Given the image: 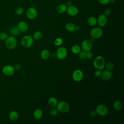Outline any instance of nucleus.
Returning a JSON list of instances; mask_svg holds the SVG:
<instances>
[{"mask_svg":"<svg viewBox=\"0 0 124 124\" xmlns=\"http://www.w3.org/2000/svg\"><path fill=\"white\" fill-rule=\"evenodd\" d=\"M24 12L23 8L21 6H17L15 9V12L17 15H21Z\"/></svg>","mask_w":124,"mask_h":124,"instance_id":"29","label":"nucleus"},{"mask_svg":"<svg viewBox=\"0 0 124 124\" xmlns=\"http://www.w3.org/2000/svg\"><path fill=\"white\" fill-rule=\"evenodd\" d=\"M10 32L13 36H16L18 35L20 31H19L17 26H14L10 29Z\"/></svg>","mask_w":124,"mask_h":124,"instance_id":"25","label":"nucleus"},{"mask_svg":"<svg viewBox=\"0 0 124 124\" xmlns=\"http://www.w3.org/2000/svg\"><path fill=\"white\" fill-rule=\"evenodd\" d=\"M52 57H56V53H52L51 54H50Z\"/></svg>","mask_w":124,"mask_h":124,"instance_id":"41","label":"nucleus"},{"mask_svg":"<svg viewBox=\"0 0 124 124\" xmlns=\"http://www.w3.org/2000/svg\"><path fill=\"white\" fill-rule=\"evenodd\" d=\"M67 55V50L63 46L59 47L56 52V57L59 60L64 59Z\"/></svg>","mask_w":124,"mask_h":124,"instance_id":"6","label":"nucleus"},{"mask_svg":"<svg viewBox=\"0 0 124 124\" xmlns=\"http://www.w3.org/2000/svg\"><path fill=\"white\" fill-rule=\"evenodd\" d=\"M81 48L85 51H90L93 47L92 43L89 40H83L81 44Z\"/></svg>","mask_w":124,"mask_h":124,"instance_id":"12","label":"nucleus"},{"mask_svg":"<svg viewBox=\"0 0 124 124\" xmlns=\"http://www.w3.org/2000/svg\"><path fill=\"white\" fill-rule=\"evenodd\" d=\"M18 117V113L15 110H12L9 113V118L11 121H13V122L16 121Z\"/></svg>","mask_w":124,"mask_h":124,"instance_id":"19","label":"nucleus"},{"mask_svg":"<svg viewBox=\"0 0 124 124\" xmlns=\"http://www.w3.org/2000/svg\"><path fill=\"white\" fill-rule=\"evenodd\" d=\"M72 52L75 54H78L81 50L80 47L77 45H74L71 47Z\"/></svg>","mask_w":124,"mask_h":124,"instance_id":"24","label":"nucleus"},{"mask_svg":"<svg viewBox=\"0 0 124 124\" xmlns=\"http://www.w3.org/2000/svg\"><path fill=\"white\" fill-rule=\"evenodd\" d=\"M65 29L69 32H73L75 31V25L72 22H68L65 25Z\"/></svg>","mask_w":124,"mask_h":124,"instance_id":"23","label":"nucleus"},{"mask_svg":"<svg viewBox=\"0 0 124 124\" xmlns=\"http://www.w3.org/2000/svg\"><path fill=\"white\" fill-rule=\"evenodd\" d=\"M5 41V45L9 49H14L17 45V40L14 36H8Z\"/></svg>","mask_w":124,"mask_h":124,"instance_id":"3","label":"nucleus"},{"mask_svg":"<svg viewBox=\"0 0 124 124\" xmlns=\"http://www.w3.org/2000/svg\"><path fill=\"white\" fill-rule=\"evenodd\" d=\"M43 37V34L40 31H36L33 35V39L35 40H39Z\"/></svg>","mask_w":124,"mask_h":124,"instance_id":"26","label":"nucleus"},{"mask_svg":"<svg viewBox=\"0 0 124 124\" xmlns=\"http://www.w3.org/2000/svg\"><path fill=\"white\" fill-rule=\"evenodd\" d=\"M86 53V59H91L93 58V53L90 51H85Z\"/></svg>","mask_w":124,"mask_h":124,"instance_id":"33","label":"nucleus"},{"mask_svg":"<svg viewBox=\"0 0 124 124\" xmlns=\"http://www.w3.org/2000/svg\"><path fill=\"white\" fill-rule=\"evenodd\" d=\"M105 59L101 56L96 57L93 60V65L96 69L102 70L105 66Z\"/></svg>","mask_w":124,"mask_h":124,"instance_id":"1","label":"nucleus"},{"mask_svg":"<svg viewBox=\"0 0 124 124\" xmlns=\"http://www.w3.org/2000/svg\"><path fill=\"white\" fill-rule=\"evenodd\" d=\"M95 111L97 114L101 116H105L108 114V109L107 107L104 104H99L98 105L96 108Z\"/></svg>","mask_w":124,"mask_h":124,"instance_id":"4","label":"nucleus"},{"mask_svg":"<svg viewBox=\"0 0 124 124\" xmlns=\"http://www.w3.org/2000/svg\"><path fill=\"white\" fill-rule=\"evenodd\" d=\"M111 14V10L109 8H106L104 11V14L106 16H109Z\"/></svg>","mask_w":124,"mask_h":124,"instance_id":"34","label":"nucleus"},{"mask_svg":"<svg viewBox=\"0 0 124 124\" xmlns=\"http://www.w3.org/2000/svg\"><path fill=\"white\" fill-rule=\"evenodd\" d=\"M101 71L100 70H98V69H96L95 70L94 72V76L96 77H99L100 76V74H101Z\"/></svg>","mask_w":124,"mask_h":124,"instance_id":"36","label":"nucleus"},{"mask_svg":"<svg viewBox=\"0 0 124 124\" xmlns=\"http://www.w3.org/2000/svg\"><path fill=\"white\" fill-rule=\"evenodd\" d=\"M58 104L57 99L54 97H50L48 100V104L52 108L56 107Z\"/></svg>","mask_w":124,"mask_h":124,"instance_id":"20","label":"nucleus"},{"mask_svg":"<svg viewBox=\"0 0 124 124\" xmlns=\"http://www.w3.org/2000/svg\"><path fill=\"white\" fill-rule=\"evenodd\" d=\"M113 107L116 110H120L122 108V103L120 100H116L113 103Z\"/></svg>","mask_w":124,"mask_h":124,"instance_id":"17","label":"nucleus"},{"mask_svg":"<svg viewBox=\"0 0 124 124\" xmlns=\"http://www.w3.org/2000/svg\"><path fill=\"white\" fill-rule=\"evenodd\" d=\"M59 111L57 109V108H55V107L52 108L49 111V114L50 115L54 116H56L58 113Z\"/></svg>","mask_w":124,"mask_h":124,"instance_id":"31","label":"nucleus"},{"mask_svg":"<svg viewBox=\"0 0 124 124\" xmlns=\"http://www.w3.org/2000/svg\"><path fill=\"white\" fill-rule=\"evenodd\" d=\"M78 54V57H79V58L80 59V60H86V53H85V51H84V50H82L79 52V53Z\"/></svg>","mask_w":124,"mask_h":124,"instance_id":"30","label":"nucleus"},{"mask_svg":"<svg viewBox=\"0 0 124 124\" xmlns=\"http://www.w3.org/2000/svg\"><path fill=\"white\" fill-rule=\"evenodd\" d=\"M56 108L59 112L65 113H67L69 111V106L65 102L60 101L58 102V104L56 106Z\"/></svg>","mask_w":124,"mask_h":124,"instance_id":"5","label":"nucleus"},{"mask_svg":"<svg viewBox=\"0 0 124 124\" xmlns=\"http://www.w3.org/2000/svg\"><path fill=\"white\" fill-rule=\"evenodd\" d=\"M87 23L90 26H94L97 24V18L94 16H90L87 19Z\"/></svg>","mask_w":124,"mask_h":124,"instance_id":"21","label":"nucleus"},{"mask_svg":"<svg viewBox=\"0 0 124 124\" xmlns=\"http://www.w3.org/2000/svg\"><path fill=\"white\" fill-rule=\"evenodd\" d=\"M105 67L106 70L109 71H111L113 68H114V65L111 62H107L106 64H105Z\"/></svg>","mask_w":124,"mask_h":124,"instance_id":"27","label":"nucleus"},{"mask_svg":"<svg viewBox=\"0 0 124 124\" xmlns=\"http://www.w3.org/2000/svg\"><path fill=\"white\" fill-rule=\"evenodd\" d=\"M107 23V17L104 14H100L97 18V23L100 27L105 26Z\"/></svg>","mask_w":124,"mask_h":124,"instance_id":"13","label":"nucleus"},{"mask_svg":"<svg viewBox=\"0 0 124 124\" xmlns=\"http://www.w3.org/2000/svg\"><path fill=\"white\" fill-rule=\"evenodd\" d=\"M80 29L79 27L78 26H75V31H79Z\"/></svg>","mask_w":124,"mask_h":124,"instance_id":"40","label":"nucleus"},{"mask_svg":"<svg viewBox=\"0 0 124 124\" xmlns=\"http://www.w3.org/2000/svg\"><path fill=\"white\" fill-rule=\"evenodd\" d=\"M66 9L67 6L65 4H61L57 7L56 11L59 14H63L66 12Z\"/></svg>","mask_w":124,"mask_h":124,"instance_id":"18","label":"nucleus"},{"mask_svg":"<svg viewBox=\"0 0 124 124\" xmlns=\"http://www.w3.org/2000/svg\"><path fill=\"white\" fill-rule=\"evenodd\" d=\"M102 5H106L109 3V0H97Z\"/></svg>","mask_w":124,"mask_h":124,"instance_id":"35","label":"nucleus"},{"mask_svg":"<svg viewBox=\"0 0 124 124\" xmlns=\"http://www.w3.org/2000/svg\"><path fill=\"white\" fill-rule=\"evenodd\" d=\"M66 12L67 14L71 16H76L78 12V9L77 7L74 5H71L67 7V9Z\"/></svg>","mask_w":124,"mask_h":124,"instance_id":"14","label":"nucleus"},{"mask_svg":"<svg viewBox=\"0 0 124 124\" xmlns=\"http://www.w3.org/2000/svg\"><path fill=\"white\" fill-rule=\"evenodd\" d=\"M103 34L102 29L99 27H94L90 31V35L92 38L96 39L100 38Z\"/></svg>","mask_w":124,"mask_h":124,"instance_id":"7","label":"nucleus"},{"mask_svg":"<svg viewBox=\"0 0 124 124\" xmlns=\"http://www.w3.org/2000/svg\"><path fill=\"white\" fill-rule=\"evenodd\" d=\"M13 67H14V69H15V70H19L21 68V65H20V64H18V63L15 64Z\"/></svg>","mask_w":124,"mask_h":124,"instance_id":"38","label":"nucleus"},{"mask_svg":"<svg viewBox=\"0 0 124 124\" xmlns=\"http://www.w3.org/2000/svg\"><path fill=\"white\" fill-rule=\"evenodd\" d=\"M18 29H19V31L20 32H24L27 31L28 30V24L23 21H20L17 26Z\"/></svg>","mask_w":124,"mask_h":124,"instance_id":"15","label":"nucleus"},{"mask_svg":"<svg viewBox=\"0 0 124 124\" xmlns=\"http://www.w3.org/2000/svg\"><path fill=\"white\" fill-rule=\"evenodd\" d=\"M15 70L13 66L11 65H4L2 69V73L6 76H12L15 73Z\"/></svg>","mask_w":124,"mask_h":124,"instance_id":"8","label":"nucleus"},{"mask_svg":"<svg viewBox=\"0 0 124 124\" xmlns=\"http://www.w3.org/2000/svg\"><path fill=\"white\" fill-rule=\"evenodd\" d=\"M8 35L7 33L4 32H1L0 33V40L2 41L5 40L8 37Z\"/></svg>","mask_w":124,"mask_h":124,"instance_id":"32","label":"nucleus"},{"mask_svg":"<svg viewBox=\"0 0 124 124\" xmlns=\"http://www.w3.org/2000/svg\"><path fill=\"white\" fill-rule=\"evenodd\" d=\"M96 115H97V113H96L95 110H92L90 112V115L91 117L94 118L96 117Z\"/></svg>","mask_w":124,"mask_h":124,"instance_id":"37","label":"nucleus"},{"mask_svg":"<svg viewBox=\"0 0 124 124\" xmlns=\"http://www.w3.org/2000/svg\"><path fill=\"white\" fill-rule=\"evenodd\" d=\"M101 78L104 81H108L110 80L112 76L111 71H108L107 70H103L101 71L100 76Z\"/></svg>","mask_w":124,"mask_h":124,"instance_id":"11","label":"nucleus"},{"mask_svg":"<svg viewBox=\"0 0 124 124\" xmlns=\"http://www.w3.org/2000/svg\"><path fill=\"white\" fill-rule=\"evenodd\" d=\"M33 40L34 39L31 35H25L22 38L21 40V44L24 47L29 48L31 46L33 45Z\"/></svg>","mask_w":124,"mask_h":124,"instance_id":"2","label":"nucleus"},{"mask_svg":"<svg viewBox=\"0 0 124 124\" xmlns=\"http://www.w3.org/2000/svg\"><path fill=\"white\" fill-rule=\"evenodd\" d=\"M65 5H66L67 7H68V6L72 5V2L70 1H66V2L65 3Z\"/></svg>","mask_w":124,"mask_h":124,"instance_id":"39","label":"nucleus"},{"mask_svg":"<svg viewBox=\"0 0 124 124\" xmlns=\"http://www.w3.org/2000/svg\"><path fill=\"white\" fill-rule=\"evenodd\" d=\"M115 0H109V2L110 3H113L114 2Z\"/></svg>","mask_w":124,"mask_h":124,"instance_id":"42","label":"nucleus"},{"mask_svg":"<svg viewBox=\"0 0 124 124\" xmlns=\"http://www.w3.org/2000/svg\"><path fill=\"white\" fill-rule=\"evenodd\" d=\"M40 56L42 59L46 60L50 56V52L47 49H43L41 52Z\"/></svg>","mask_w":124,"mask_h":124,"instance_id":"22","label":"nucleus"},{"mask_svg":"<svg viewBox=\"0 0 124 124\" xmlns=\"http://www.w3.org/2000/svg\"><path fill=\"white\" fill-rule=\"evenodd\" d=\"M83 78V74L82 71L80 69L75 70L72 74V78L74 81L76 82L80 81Z\"/></svg>","mask_w":124,"mask_h":124,"instance_id":"9","label":"nucleus"},{"mask_svg":"<svg viewBox=\"0 0 124 124\" xmlns=\"http://www.w3.org/2000/svg\"><path fill=\"white\" fill-rule=\"evenodd\" d=\"M27 17L30 19H33L36 18L37 15V12L36 9L34 7H30L29 8L26 13Z\"/></svg>","mask_w":124,"mask_h":124,"instance_id":"10","label":"nucleus"},{"mask_svg":"<svg viewBox=\"0 0 124 124\" xmlns=\"http://www.w3.org/2000/svg\"><path fill=\"white\" fill-rule=\"evenodd\" d=\"M43 114L42 110L40 108H37L34 111L33 116L35 119L39 120L42 117Z\"/></svg>","mask_w":124,"mask_h":124,"instance_id":"16","label":"nucleus"},{"mask_svg":"<svg viewBox=\"0 0 124 124\" xmlns=\"http://www.w3.org/2000/svg\"><path fill=\"white\" fill-rule=\"evenodd\" d=\"M62 39L60 37H58L54 40V44L56 46H60L62 44Z\"/></svg>","mask_w":124,"mask_h":124,"instance_id":"28","label":"nucleus"}]
</instances>
